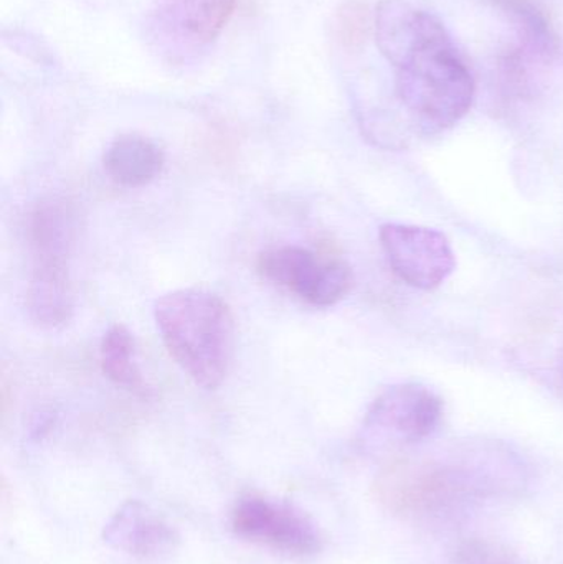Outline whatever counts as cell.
<instances>
[{"label": "cell", "mask_w": 563, "mask_h": 564, "mask_svg": "<svg viewBox=\"0 0 563 564\" xmlns=\"http://www.w3.org/2000/svg\"><path fill=\"white\" fill-rule=\"evenodd\" d=\"M373 32L396 69L397 96L420 128L446 131L468 115L475 78L439 17L405 0H380Z\"/></svg>", "instance_id": "obj_1"}, {"label": "cell", "mask_w": 563, "mask_h": 564, "mask_svg": "<svg viewBox=\"0 0 563 564\" xmlns=\"http://www.w3.org/2000/svg\"><path fill=\"white\" fill-rule=\"evenodd\" d=\"M155 324L169 354L204 390H217L230 370L235 321L220 295L205 289H178L158 299Z\"/></svg>", "instance_id": "obj_2"}, {"label": "cell", "mask_w": 563, "mask_h": 564, "mask_svg": "<svg viewBox=\"0 0 563 564\" xmlns=\"http://www.w3.org/2000/svg\"><path fill=\"white\" fill-rule=\"evenodd\" d=\"M443 400L420 383H400L376 398L364 420V437L377 447H402L432 436L443 420Z\"/></svg>", "instance_id": "obj_3"}, {"label": "cell", "mask_w": 563, "mask_h": 564, "mask_svg": "<svg viewBox=\"0 0 563 564\" xmlns=\"http://www.w3.org/2000/svg\"><path fill=\"white\" fill-rule=\"evenodd\" d=\"M264 280L286 288L316 307L343 301L353 288V270L337 258H320L300 247L271 248L258 258Z\"/></svg>", "instance_id": "obj_4"}, {"label": "cell", "mask_w": 563, "mask_h": 564, "mask_svg": "<svg viewBox=\"0 0 563 564\" xmlns=\"http://www.w3.org/2000/svg\"><path fill=\"white\" fill-rule=\"evenodd\" d=\"M379 237L393 273L412 288L433 291L455 271V251L442 231L387 224L380 228Z\"/></svg>", "instance_id": "obj_5"}, {"label": "cell", "mask_w": 563, "mask_h": 564, "mask_svg": "<svg viewBox=\"0 0 563 564\" xmlns=\"http://www.w3.org/2000/svg\"><path fill=\"white\" fill-rule=\"evenodd\" d=\"M231 525L241 539L293 558H306L321 550L320 532L307 517L264 497L241 499L231 513Z\"/></svg>", "instance_id": "obj_6"}, {"label": "cell", "mask_w": 563, "mask_h": 564, "mask_svg": "<svg viewBox=\"0 0 563 564\" xmlns=\"http://www.w3.org/2000/svg\"><path fill=\"white\" fill-rule=\"evenodd\" d=\"M235 6L237 0H159L152 35L169 58H188L215 42Z\"/></svg>", "instance_id": "obj_7"}, {"label": "cell", "mask_w": 563, "mask_h": 564, "mask_svg": "<svg viewBox=\"0 0 563 564\" xmlns=\"http://www.w3.org/2000/svg\"><path fill=\"white\" fill-rule=\"evenodd\" d=\"M105 540L128 555L155 558L172 552L177 535L169 523L141 502H128L109 520Z\"/></svg>", "instance_id": "obj_8"}, {"label": "cell", "mask_w": 563, "mask_h": 564, "mask_svg": "<svg viewBox=\"0 0 563 564\" xmlns=\"http://www.w3.org/2000/svg\"><path fill=\"white\" fill-rule=\"evenodd\" d=\"M26 308L40 327L59 328L68 324L75 308L68 264L33 263L26 288Z\"/></svg>", "instance_id": "obj_9"}, {"label": "cell", "mask_w": 563, "mask_h": 564, "mask_svg": "<svg viewBox=\"0 0 563 564\" xmlns=\"http://www.w3.org/2000/svg\"><path fill=\"white\" fill-rule=\"evenodd\" d=\"M106 174L122 187L138 188L151 184L165 164L164 151L151 139L126 134L111 142L105 152Z\"/></svg>", "instance_id": "obj_10"}, {"label": "cell", "mask_w": 563, "mask_h": 564, "mask_svg": "<svg viewBox=\"0 0 563 564\" xmlns=\"http://www.w3.org/2000/svg\"><path fill=\"white\" fill-rule=\"evenodd\" d=\"M498 9L515 26L519 48L539 62L557 52V35L548 12L538 0H483Z\"/></svg>", "instance_id": "obj_11"}, {"label": "cell", "mask_w": 563, "mask_h": 564, "mask_svg": "<svg viewBox=\"0 0 563 564\" xmlns=\"http://www.w3.org/2000/svg\"><path fill=\"white\" fill-rule=\"evenodd\" d=\"M101 368L102 373L118 387L138 394L148 393L136 358L134 337L124 325H115L102 337Z\"/></svg>", "instance_id": "obj_12"}, {"label": "cell", "mask_w": 563, "mask_h": 564, "mask_svg": "<svg viewBox=\"0 0 563 564\" xmlns=\"http://www.w3.org/2000/svg\"><path fill=\"white\" fill-rule=\"evenodd\" d=\"M372 26L369 7L359 0H347L334 15L333 32L344 50H359L366 43Z\"/></svg>", "instance_id": "obj_13"}, {"label": "cell", "mask_w": 563, "mask_h": 564, "mask_svg": "<svg viewBox=\"0 0 563 564\" xmlns=\"http://www.w3.org/2000/svg\"><path fill=\"white\" fill-rule=\"evenodd\" d=\"M462 564H518L506 553L486 545H472L463 552Z\"/></svg>", "instance_id": "obj_14"}, {"label": "cell", "mask_w": 563, "mask_h": 564, "mask_svg": "<svg viewBox=\"0 0 563 564\" xmlns=\"http://www.w3.org/2000/svg\"><path fill=\"white\" fill-rule=\"evenodd\" d=\"M562 377H563V367H562Z\"/></svg>", "instance_id": "obj_15"}]
</instances>
